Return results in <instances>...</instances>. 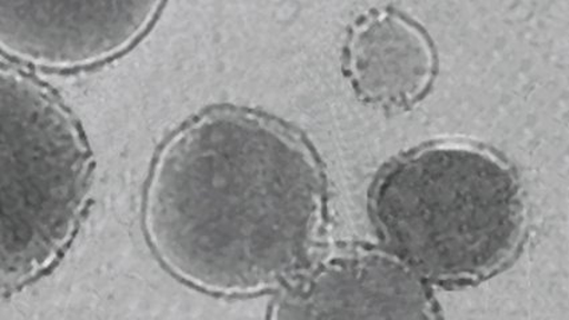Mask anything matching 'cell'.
Wrapping results in <instances>:
<instances>
[{"instance_id":"cell-1","label":"cell","mask_w":569,"mask_h":320,"mask_svg":"<svg viewBox=\"0 0 569 320\" xmlns=\"http://www.w3.org/2000/svg\"><path fill=\"white\" fill-rule=\"evenodd\" d=\"M322 189L302 147L257 120L211 117L163 154L152 194L156 243L189 279L254 289L307 257Z\"/></svg>"},{"instance_id":"cell-2","label":"cell","mask_w":569,"mask_h":320,"mask_svg":"<svg viewBox=\"0 0 569 320\" xmlns=\"http://www.w3.org/2000/svg\"><path fill=\"white\" fill-rule=\"evenodd\" d=\"M297 310L319 318H420L427 298L416 278L377 253L332 260L297 300Z\"/></svg>"},{"instance_id":"cell-3","label":"cell","mask_w":569,"mask_h":320,"mask_svg":"<svg viewBox=\"0 0 569 320\" xmlns=\"http://www.w3.org/2000/svg\"><path fill=\"white\" fill-rule=\"evenodd\" d=\"M349 64L362 96L375 102L403 104L427 87L431 56L413 24L383 12L358 26L350 41Z\"/></svg>"}]
</instances>
